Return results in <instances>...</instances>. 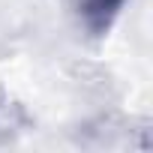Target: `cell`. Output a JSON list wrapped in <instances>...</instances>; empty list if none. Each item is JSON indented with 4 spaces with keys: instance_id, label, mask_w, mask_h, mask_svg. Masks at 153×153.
Masks as SVG:
<instances>
[{
    "instance_id": "obj_1",
    "label": "cell",
    "mask_w": 153,
    "mask_h": 153,
    "mask_svg": "<svg viewBox=\"0 0 153 153\" xmlns=\"http://www.w3.org/2000/svg\"><path fill=\"white\" fill-rule=\"evenodd\" d=\"M60 6L69 12V18L84 36L105 39L126 12L129 0H60Z\"/></svg>"
}]
</instances>
